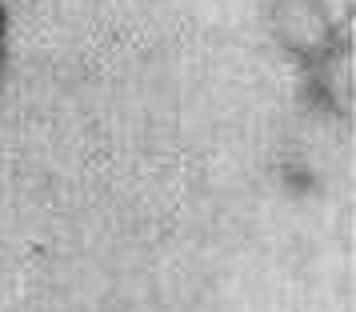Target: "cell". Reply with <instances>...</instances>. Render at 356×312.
Segmentation results:
<instances>
[{
    "label": "cell",
    "instance_id": "obj_1",
    "mask_svg": "<svg viewBox=\"0 0 356 312\" xmlns=\"http://www.w3.org/2000/svg\"><path fill=\"white\" fill-rule=\"evenodd\" d=\"M264 20L284 56L305 72H321L340 56V24L328 0H264Z\"/></svg>",
    "mask_w": 356,
    "mask_h": 312
},
{
    "label": "cell",
    "instance_id": "obj_2",
    "mask_svg": "<svg viewBox=\"0 0 356 312\" xmlns=\"http://www.w3.org/2000/svg\"><path fill=\"white\" fill-rule=\"evenodd\" d=\"M4 76H8V13L0 4V88H4Z\"/></svg>",
    "mask_w": 356,
    "mask_h": 312
}]
</instances>
